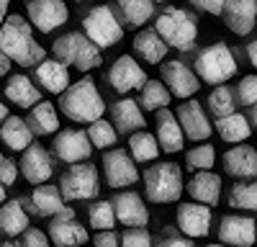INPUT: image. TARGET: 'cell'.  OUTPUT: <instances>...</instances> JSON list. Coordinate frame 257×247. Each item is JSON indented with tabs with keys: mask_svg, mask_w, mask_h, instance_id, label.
<instances>
[{
	"mask_svg": "<svg viewBox=\"0 0 257 247\" xmlns=\"http://www.w3.org/2000/svg\"><path fill=\"white\" fill-rule=\"evenodd\" d=\"M95 247H118V234L111 229V232H98L95 239H93Z\"/></svg>",
	"mask_w": 257,
	"mask_h": 247,
	"instance_id": "obj_47",
	"label": "cell"
},
{
	"mask_svg": "<svg viewBox=\"0 0 257 247\" xmlns=\"http://www.w3.org/2000/svg\"><path fill=\"white\" fill-rule=\"evenodd\" d=\"M11 72V59L6 54H0V77H6Z\"/></svg>",
	"mask_w": 257,
	"mask_h": 247,
	"instance_id": "obj_48",
	"label": "cell"
},
{
	"mask_svg": "<svg viewBox=\"0 0 257 247\" xmlns=\"http://www.w3.org/2000/svg\"><path fill=\"white\" fill-rule=\"evenodd\" d=\"M134 100L142 111H160V108H167L170 93L162 85V80H149L147 77L144 85L139 88V98H134Z\"/></svg>",
	"mask_w": 257,
	"mask_h": 247,
	"instance_id": "obj_33",
	"label": "cell"
},
{
	"mask_svg": "<svg viewBox=\"0 0 257 247\" xmlns=\"http://www.w3.org/2000/svg\"><path fill=\"white\" fill-rule=\"evenodd\" d=\"M234 100H237V106H244V108L254 106V100H257V77L254 75H247L239 80L237 90H234Z\"/></svg>",
	"mask_w": 257,
	"mask_h": 247,
	"instance_id": "obj_41",
	"label": "cell"
},
{
	"mask_svg": "<svg viewBox=\"0 0 257 247\" xmlns=\"http://www.w3.org/2000/svg\"><path fill=\"white\" fill-rule=\"evenodd\" d=\"M3 201H6V188L0 185V203H3Z\"/></svg>",
	"mask_w": 257,
	"mask_h": 247,
	"instance_id": "obj_53",
	"label": "cell"
},
{
	"mask_svg": "<svg viewBox=\"0 0 257 247\" xmlns=\"http://www.w3.org/2000/svg\"><path fill=\"white\" fill-rule=\"evenodd\" d=\"M162 85L167 88L170 95H175L180 100H188L190 95H196L198 88H201V80L193 75V70L185 65L183 59H170L162 65Z\"/></svg>",
	"mask_w": 257,
	"mask_h": 247,
	"instance_id": "obj_10",
	"label": "cell"
},
{
	"mask_svg": "<svg viewBox=\"0 0 257 247\" xmlns=\"http://www.w3.org/2000/svg\"><path fill=\"white\" fill-rule=\"evenodd\" d=\"M34 80L47 93L62 95L64 90L70 88V70L64 65H59L57 59H41L39 65L34 67Z\"/></svg>",
	"mask_w": 257,
	"mask_h": 247,
	"instance_id": "obj_25",
	"label": "cell"
},
{
	"mask_svg": "<svg viewBox=\"0 0 257 247\" xmlns=\"http://www.w3.org/2000/svg\"><path fill=\"white\" fill-rule=\"evenodd\" d=\"M144 70L139 67V62L128 54H121L116 57V62L108 67V85L116 90V93H132V90H139L144 85Z\"/></svg>",
	"mask_w": 257,
	"mask_h": 247,
	"instance_id": "obj_14",
	"label": "cell"
},
{
	"mask_svg": "<svg viewBox=\"0 0 257 247\" xmlns=\"http://www.w3.org/2000/svg\"><path fill=\"white\" fill-rule=\"evenodd\" d=\"M59 108L75 124H93L98 118H103L105 111V100L95 88L93 77H82L75 85H70L59 98Z\"/></svg>",
	"mask_w": 257,
	"mask_h": 247,
	"instance_id": "obj_2",
	"label": "cell"
},
{
	"mask_svg": "<svg viewBox=\"0 0 257 247\" xmlns=\"http://www.w3.org/2000/svg\"><path fill=\"white\" fill-rule=\"evenodd\" d=\"M113 6H116L113 16L121 24V29H139L155 16L152 0H113Z\"/></svg>",
	"mask_w": 257,
	"mask_h": 247,
	"instance_id": "obj_26",
	"label": "cell"
},
{
	"mask_svg": "<svg viewBox=\"0 0 257 247\" xmlns=\"http://www.w3.org/2000/svg\"><path fill=\"white\" fill-rule=\"evenodd\" d=\"M247 54H249V65L254 67V65H257V44H254V41H249V47H247Z\"/></svg>",
	"mask_w": 257,
	"mask_h": 247,
	"instance_id": "obj_49",
	"label": "cell"
},
{
	"mask_svg": "<svg viewBox=\"0 0 257 247\" xmlns=\"http://www.w3.org/2000/svg\"><path fill=\"white\" fill-rule=\"evenodd\" d=\"M52 150L62 162H70V165L88 160L90 152H93L90 142H88V137H85L82 129H62V132H57L54 142H52Z\"/></svg>",
	"mask_w": 257,
	"mask_h": 247,
	"instance_id": "obj_16",
	"label": "cell"
},
{
	"mask_svg": "<svg viewBox=\"0 0 257 247\" xmlns=\"http://www.w3.org/2000/svg\"><path fill=\"white\" fill-rule=\"evenodd\" d=\"M8 116H11V113H8V106H6L3 100H0V124H3V121H6Z\"/></svg>",
	"mask_w": 257,
	"mask_h": 247,
	"instance_id": "obj_50",
	"label": "cell"
},
{
	"mask_svg": "<svg viewBox=\"0 0 257 247\" xmlns=\"http://www.w3.org/2000/svg\"><path fill=\"white\" fill-rule=\"evenodd\" d=\"M6 98L18 108H34L41 100V90L34 85V80L26 75H13L6 82Z\"/></svg>",
	"mask_w": 257,
	"mask_h": 247,
	"instance_id": "obj_28",
	"label": "cell"
},
{
	"mask_svg": "<svg viewBox=\"0 0 257 247\" xmlns=\"http://www.w3.org/2000/svg\"><path fill=\"white\" fill-rule=\"evenodd\" d=\"M57 191L62 201H90L100 193L98 168L90 162H75L59 175Z\"/></svg>",
	"mask_w": 257,
	"mask_h": 247,
	"instance_id": "obj_8",
	"label": "cell"
},
{
	"mask_svg": "<svg viewBox=\"0 0 257 247\" xmlns=\"http://www.w3.org/2000/svg\"><path fill=\"white\" fill-rule=\"evenodd\" d=\"M47 239L54 247H80V244L88 242V229H85L82 224H77L75 221V211L64 206L59 214L52 216Z\"/></svg>",
	"mask_w": 257,
	"mask_h": 247,
	"instance_id": "obj_9",
	"label": "cell"
},
{
	"mask_svg": "<svg viewBox=\"0 0 257 247\" xmlns=\"http://www.w3.org/2000/svg\"><path fill=\"white\" fill-rule=\"evenodd\" d=\"M18 178V162L11 160V157H3L0 155V185H13Z\"/></svg>",
	"mask_w": 257,
	"mask_h": 247,
	"instance_id": "obj_43",
	"label": "cell"
},
{
	"mask_svg": "<svg viewBox=\"0 0 257 247\" xmlns=\"http://www.w3.org/2000/svg\"><path fill=\"white\" fill-rule=\"evenodd\" d=\"M118 247H152V234L147 229H126L118 237Z\"/></svg>",
	"mask_w": 257,
	"mask_h": 247,
	"instance_id": "obj_42",
	"label": "cell"
},
{
	"mask_svg": "<svg viewBox=\"0 0 257 247\" xmlns=\"http://www.w3.org/2000/svg\"><path fill=\"white\" fill-rule=\"evenodd\" d=\"M219 239L221 244L231 247H252L254 244V219L252 216H239L229 214L219 224Z\"/></svg>",
	"mask_w": 257,
	"mask_h": 247,
	"instance_id": "obj_20",
	"label": "cell"
},
{
	"mask_svg": "<svg viewBox=\"0 0 257 247\" xmlns=\"http://www.w3.org/2000/svg\"><path fill=\"white\" fill-rule=\"evenodd\" d=\"M229 206L242 211H254L257 209V185L254 183H234L229 191Z\"/></svg>",
	"mask_w": 257,
	"mask_h": 247,
	"instance_id": "obj_38",
	"label": "cell"
},
{
	"mask_svg": "<svg viewBox=\"0 0 257 247\" xmlns=\"http://www.w3.org/2000/svg\"><path fill=\"white\" fill-rule=\"evenodd\" d=\"M193 65H196L193 75L198 80H206L208 85H226V80L237 75V59L224 41H216V44H208L206 49H201Z\"/></svg>",
	"mask_w": 257,
	"mask_h": 247,
	"instance_id": "obj_4",
	"label": "cell"
},
{
	"mask_svg": "<svg viewBox=\"0 0 257 247\" xmlns=\"http://www.w3.org/2000/svg\"><path fill=\"white\" fill-rule=\"evenodd\" d=\"M152 3H167V0H152Z\"/></svg>",
	"mask_w": 257,
	"mask_h": 247,
	"instance_id": "obj_56",
	"label": "cell"
},
{
	"mask_svg": "<svg viewBox=\"0 0 257 247\" xmlns=\"http://www.w3.org/2000/svg\"><path fill=\"white\" fill-rule=\"evenodd\" d=\"M54 173V162L52 155L41 147V144L31 142L29 147L24 150V157H21V175H24L29 183L44 185Z\"/></svg>",
	"mask_w": 257,
	"mask_h": 247,
	"instance_id": "obj_17",
	"label": "cell"
},
{
	"mask_svg": "<svg viewBox=\"0 0 257 247\" xmlns=\"http://www.w3.org/2000/svg\"><path fill=\"white\" fill-rule=\"evenodd\" d=\"M111 206H113V216H116L118 224L128 226V229H147L149 211H147V206H144L139 193L123 191L111 201Z\"/></svg>",
	"mask_w": 257,
	"mask_h": 247,
	"instance_id": "obj_15",
	"label": "cell"
},
{
	"mask_svg": "<svg viewBox=\"0 0 257 247\" xmlns=\"http://www.w3.org/2000/svg\"><path fill=\"white\" fill-rule=\"evenodd\" d=\"M21 209H24L26 214H36V216H54L64 209L62 203V196L57 191V185H36L31 196H24L18 198Z\"/></svg>",
	"mask_w": 257,
	"mask_h": 247,
	"instance_id": "obj_21",
	"label": "cell"
},
{
	"mask_svg": "<svg viewBox=\"0 0 257 247\" xmlns=\"http://www.w3.org/2000/svg\"><path fill=\"white\" fill-rule=\"evenodd\" d=\"M155 124H157V134H155V142H157V147L167 155H175L185 147V137L178 127V118L173 111H167V108H160L155 111Z\"/></svg>",
	"mask_w": 257,
	"mask_h": 247,
	"instance_id": "obj_22",
	"label": "cell"
},
{
	"mask_svg": "<svg viewBox=\"0 0 257 247\" xmlns=\"http://www.w3.org/2000/svg\"><path fill=\"white\" fill-rule=\"evenodd\" d=\"M8 6H11V0H0V11H8Z\"/></svg>",
	"mask_w": 257,
	"mask_h": 247,
	"instance_id": "obj_51",
	"label": "cell"
},
{
	"mask_svg": "<svg viewBox=\"0 0 257 247\" xmlns=\"http://www.w3.org/2000/svg\"><path fill=\"white\" fill-rule=\"evenodd\" d=\"M157 155H160V147L155 142V134L134 132L128 137V157L134 162H152V160H157Z\"/></svg>",
	"mask_w": 257,
	"mask_h": 247,
	"instance_id": "obj_35",
	"label": "cell"
},
{
	"mask_svg": "<svg viewBox=\"0 0 257 247\" xmlns=\"http://www.w3.org/2000/svg\"><path fill=\"white\" fill-rule=\"evenodd\" d=\"M193 6H196L198 11H203V13H211V16H221V8H224V3L226 0H190Z\"/></svg>",
	"mask_w": 257,
	"mask_h": 247,
	"instance_id": "obj_46",
	"label": "cell"
},
{
	"mask_svg": "<svg viewBox=\"0 0 257 247\" xmlns=\"http://www.w3.org/2000/svg\"><path fill=\"white\" fill-rule=\"evenodd\" d=\"M0 54L11 59V65L21 67H36L44 59V47L34 39L31 26L21 16H6L0 26Z\"/></svg>",
	"mask_w": 257,
	"mask_h": 247,
	"instance_id": "obj_1",
	"label": "cell"
},
{
	"mask_svg": "<svg viewBox=\"0 0 257 247\" xmlns=\"http://www.w3.org/2000/svg\"><path fill=\"white\" fill-rule=\"evenodd\" d=\"M224 170L237 180H252L257 175V152L247 144H234L224 155Z\"/></svg>",
	"mask_w": 257,
	"mask_h": 247,
	"instance_id": "obj_23",
	"label": "cell"
},
{
	"mask_svg": "<svg viewBox=\"0 0 257 247\" xmlns=\"http://www.w3.org/2000/svg\"><path fill=\"white\" fill-rule=\"evenodd\" d=\"M26 13H29L31 26L39 29L41 34L57 31L70 18V11L64 6V0H29Z\"/></svg>",
	"mask_w": 257,
	"mask_h": 247,
	"instance_id": "obj_11",
	"label": "cell"
},
{
	"mask_svg": "<svg viewBox=\"0 0 257 247\" xmlns=\"http://www.w3.org/2000/svg\"><path fill=\"white\" fill-rule=\"evenodd\" d=\"M144 196L152 203H175L183 196V170L175 162H155L144 170Z\"/></svg>",
	"mask_w": 257,
	"mask_h": 247,
	"instance_id": "obj_6",
	"label": "cell"
},
{
	"mask_svg": "<svg viewBox=\"0 0 257 247\" xmlns=\"http://www.w3.org/2000/svg\"><path fill=\"white\" fill-rule=\"evenodd\" d=\"M88 221H90L93 229H98V232H111L113 224H116L111 201H95V203H90V209H88Z\"/></svg>",
	"mask_w": 257,
	"mask_h": 247,
	"instance_id": "obj_39",
	"label": "cell"
},
{
	"mask_svg": "<svg viewBox=\"0 0 257 247\" xmlns=\"http://www.w3.org/2000/svg\"><path fill=\"white\" fill-rule=\"evenodd\" d=\"M18 247H52V244H49L47 234L41 232V229H36V226H29V229L24 232V237H21Z\"/></svg>",
	"mask_w": 257,
	"mask_h": 247,
	"instance_id": "obj_44",
	"label": "cell"
},
{
	"mask_svg": "<svg viewBox=\"0 0 257 247\" xmlns=\"http://www.w3.org/2000/svg\"><path fill=\"white\" fill-rule=\"evenodd\" d=\"M175 118H178V127H180L185 139H190V142H208L213 127H211V121L206 118V111L201 106V100H183L178 106V111H175Z\"/></svg>",
	"mask_w": 257,
	"mask_h": 247,
	"instance_id": "obj_12",
	"label": "cell"
},
{
	"mask_svg": "<svg viewBox=\"0 0 257 247\" xmlns=\"http://www.w3.org/2000/svg\"><path fill=\"white\" fill-rule=\"evenodd\" d=\"M24 121H26V127L34 137H47V134L59 132V116H57V111L49 100H39L31 108L29 118H24Z\"/></svg>",
	"mask_w": 257,
	"mask_h": 247,
	"instance_id": "obj_29",
	"label": "cell"
},
{
	"mask_svg": "<svg viewBox=\"0 0 257 247\" xmlns=\"http://www.w3.org/2000/svg\"><path fill=\"white\" fill-rule=\"evenodd\" d=\"M206 247H226V244H206Z\"/></svg>",
	"mask_w": 257,
	"mask_h": 247,
	"instance_id": "obj_55",
	"label": "cell"
},
{
	"mask_svg": "<svg viewBox=\"0 0 257 247\" xmlns=\"http://www.w3.org/2000/svg\"><path fill=\"white\" fill-rule=\"evenodd\" d=\"M152 247H193V242L188 237H180L167 229V232H162V237L157 242H152Z\"/></svg>",
	"mask_w": 257,
	"mask_h": 247,
	"instance_id": "obj_45",
	"label": "cell"
},
{
	"mask_svg": "<svg viewBox=\"0 0 257 247\" xmlns=\"http://www.w3.org/2000/svg\"><path fill=\"white\" fill-rule=\"evenodd\" d=\"M0 247H18V242H0Z\"/></svg>",
	"mask_w": 257,
	"mask_h": 247,
	"instance_id": "obj_52",
	"label": "cell"
},
{
	"mask_svg": "<svg viewBox=\"0 0 257 247\" xmlns=\"http://www.w3.org/2000/svg\"><path fill=\"white\" fill-rule=\"evenodd\" d=\"M54 59L64 67H75L80 72H90L95 67H100L103 54L98 47H93L88 39H85L80 31H70L59 39H54Z\"/></svg>",
	"mask_w": 257,
	"mask_h": 247,
	"instance_id": "obj_5",
	"label": "cell"
},
{
	"mask_svg": "<svg viewBox=\"0 0 257 247\" xmlns=\"http://www.w3.org/2000/svg\"><path fill=\"white\" fill-rule=\"evenodd\" d=\"M208 103V111L216 116V118H224L229 113L237 111V100H234V90L229 85H216L211 90V95L206 98Z\"/></svg>",
	"mask_w": 257,
	"mask_h": 247,
	"instance_id": "obj_36",
	"label": "cell"
},
{
	"mask_svg": "<svg viewBox=\"0 0 257 247\" xmlns=\"http://www.w3.org/2000/svg\"><path fill=\"white\" fill-rule=\"evenodd\" d=\"M155 34L165 41V47L178 49V52H190L198 41V21L193 13L167 6L155 24Z\"/></svg>",
	"mask_w": 257,
	"mask_h": 247,
	"instance_id": "obj_3",
	"label": "cell"
},
{
	"mask_svg": "<svg viewBox=\"0 0 257 247\" xmlns=\"http://www.w3.org/2000/svg\"><path fill=\"white\" fill-rule=\"evenodd\" d=\"M211 209L203 203H180L178 206V229L188 237V239H196V237H206L211 232Z\"/></svg>",
	"mask_w": 257,
	"mask_h": 247,
	"instance_id": "obj_18",
	"label": "cell"
},
{
	"mask_svg": "<svg viewBox=\"0 0 257 247\" xmlns=\"http://www.w3.org/2000/svg\"><path fill=\"white\" fill-rule=\"evenodd\" d=\"M216 132L224 142H231V144H239L244 139H249L252 129H249V124H247V116L242 113H229L224 118H216Z\"/></svg>",
	"mask_w": 257,
	"mask_h": 247,
	"instance_id": "obj_34",
	"label": "cell"
},
{
	"mask_svg": "<svg viewBox=\"0 0 257 247\" xmlns=\"http://www.w3.org/2000/svg\"><path fill=\"white\" fill-rule=\"evenodd\" d=\"M80 34L88 39L93 47H98L100 52L116 47L123 39V29L113 16V8H108V6H95V8H90L88 13H85Z\"/></svg>",
	"mask_w": 257,
	"mask_h": 247,
	"instance_id": "obj_7",
	"label": "cell"
},
{
	"mask_svg": "<svg viewBox=\"0 0 257 247\" xmlns=\"http://www.w3.org/2000/svg\"><path fill=\"white\" fill-rule=\"evenodd\" d=\"M221 18L229 31L237 36H247L257 21V0H226L221 8Z\"/></svg>",
	"mask_w": 257,
	"mask_h": 247,
	"instance_id": "obj_19",
	"label": "cell"
},
{
	"mask_svg": "<svg viewBox=\"0 0 257 247\" xmlns=\"http://www.w3.org/2000/svg\"><path fill=\"white\" fill-rule=\"evenodd\" d=\"M3 21H6V11H0V26H3Z\"/></svg>",
	"mask_w": 257,
	"mask_h": 247,
	"instance_id": "obj_54",
	"label": "cell"
},
{
	"mask_svg": "<svg viewBox=\"0 0 257 247\" xmlns=\"http://www.w3.org/2000/svg\"><path fill=\"white\" fill-rule=\"evenodd\" d=\"M188 193L193 196L196 203H203L211 209V206H216L219 198H221V178L211 170H201L188 180Z\"/></svg>",
	"mask_w": 257,
	"mask_h": 247,
	"instance_id": "obj_27",
	"label": "cell"
},
{
	"mask_svg": "<svg viewBox=\"0 0 257 247\" xmlns=\"http://www.w3.org/2000/svg\"><path fill=\"white\" fill-rule=\"evenodd\" d=\"M0 139H3V144L8 150L13 152H24L29 144L34 142V134L29 132L26 121L21 116H8L3 124H0Z\"/></svg>",
	"mask_w": 257,
	"mask_h": 247,
	"instance_id": "obj_30",
	"label": "cell"
},
{
	"mask_svg": "<svg viewBox=\"0 0 257 247\" xmlns=\"http://www.w3.org/2000/svg\"><path fill=\"white\" fill-rule=\"evenodd\" d=\"M85 137H88L90 147H98V150H108V147H113V144L118 142V134L111 127V121H103V118L93 121L88 127V132H85Z\"/></svg>",
	"mask_w": 257,
	"mask_h": 247,
	"instance_id": "obj_37",
	"label": "cell"
},
{
	"mask_svg": "<svg viewBox=\"0 0 257 247\" xmlns=\"http://www.w3.org/2000/svg\"><path fill=\"white\" fill-rule=\"evenodd\" d=\"M29 229V214L21 209L18 198L6 201L0 206V232L6 237H16V234H24Z\"/></svg>",
	"mask_w": 257,
	"mask_h": 247,
	"instance_id": "obj_32",
	"label": "cell"
},
{
	"mask_svg": "<svg viewBox=\"0 0 257 247\" xmlns=\"http://www.w3.org/2000/svg\"><path fill=\"white\" fill-rule=\"evenodd\" d=\"M103 178L111 188H128L139 180L137 162L123 150H111L103 155Z\"/></svg>",
	"mask_w": 257,
	"mask_h": 247,
	"instance_id": "obj_13",
	"label": "cell"
},
{
	"mask_svg": "<svg viewBox=\"0 0 257 247\" xmlns=\"http://www.w3.org/2000/svg\"><path fill=\"white\" fill-rule=\"evenodd\" d=\"M134 52L149 62V65H160V62L167 57V47H165V41L155 34V29H144L134 36Z\"/></svg>",
	"mask_w": 257,
	"mask_h": 247,
	"instance_id": "obj_31",
	"label": "cell"
},
{
	"mask_svg": "<svg viewBox=\"0 0 257 247\" xmlns=\"http://www.w3.org/2000/svg\"><path fill=\"white\" fill-rule=\"evenodd\" d=\"M213 162H216V150H213V144H198V147H193L188 152V168L190 170H211Z\"/></svg>",
	"mask_w": 257,
	"mask_h": 247,
	"instance_id": "obj_40",
	"label": "cell"
},
{
	"mask_svg": "<svg viewBox=\"0 0 257 247\" xmlns=\"http://www.w3.org/2000/svg\"><path fill=\"white\" fill-rule=\"evenodd\" d=\"M111 127L116 129V134H134V132H144V113L137 106L134 98H121L111 106Z\"/></svg>",
	"mask_w": 257,
	"mask_h": 247,
	"instance_id": "obj_24",
	"label": "cell"
}]
</instances>
